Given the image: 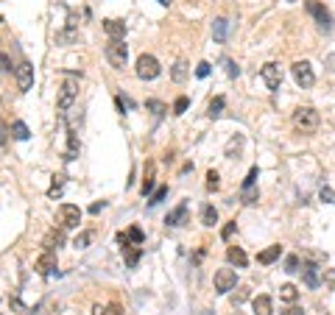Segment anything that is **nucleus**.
<instances>
[{"mask_svg":"<svg viewBox=\"0 0 335 315\" xmlns=\"http://www.w3.org/2000/svg\"><path fill=\"white\" fill-rule=\"evenodd\" d=\"M318 123H321V117H318V112L313 106H299L293 112V128L302 134H313L318 128Z\"/></svg>","mask_w":335,"mask_h":315,"instance_id":"1","label":"nucleus"},{"mask_svg":"<svg viewBox=\"0 0 335 315\" xmlns=\"http://www.w3.org/2000/svg\"><path fill=\"white\" fill-rule=\"evenodd\" d=\"M76 95H78V75H76V73H65V84H62L59 98H56V106H59V112L70 109L73 101H76Z\"/></svg>","mask_w":335,"mask_h":315,"instance_id":"2","label":"nucleus"},{"mask_svg":"<svg viewBox=\"0 0 335 315\" xmlns=\"http://www.w3.org/2000/svg\"><path fill=\"white\" fill-rule=\"evenodd\" d=\"M106 61L115 67V70H123V67H126V61H129V48L123 45V39H109Z\"/></svg>","mask_w":335,"mask_h":315,"instance_id":"3","label":"nucleus"},{"mask_svg":"<svg viewBox=\"0 0 335 315\" xmlns=\"http://www.w3.org/2000/svg\"><path fill=\"white\" fill-rule=\"evenodd\" d=\"M159 61L154 59L151 53H143L137 59V78H143V81H154L156 75H159Z\"/></svg>","mask_w":335,"mask_h":315,"instance_id":"4","label":"nucleus"},{"mask_svg":"<svg viewBox=\"0 0 335 315\" xmlns=\"http://www.w3.org/2000/svg\"><path fill=\"white\" fill-rule=\"evenodd\" d=\"M291 73H293V78H296V84H299L302 90H307V87L316 84V73H313L310 61H293Z\"/></svg>","mask_w":335,"mask_h":315,"instance_id":"5","label":"nucleus"},{"mask_svg":"<svg viewBox=\"0 0 335 315\" xmlns=\"http://www.w3.org/2000/svg\"><path fill=\"white\" fill-rule=\"evenodd\" d=\"M307 12H310V17L318 23L321 31H332V14H329L318 0H307Z\"/></svg>","mask_w":335,"mask_h":315,"instance_id":"6","label":"nucleus"},{"mask_svg":"<svg viewBox=\"0 0 335 315\" xmlns=\"http://www.w3.org/2000/svg\"><path fill=\"white\" fill-rule=\"evenodd\" d=\"M238 287V273H235V268H221V271L215 273V290L221 293H229Z\"/></svg>","mask_w":335,"mask_h":315,"instance_id":"7","label":"nucleus"},{"mask_svg":"<svg viewBox=\"0 0 335 315\" xmlns=\"http://www.w3.org/2000/svg\"><path fill=\"white\" fill-rule=\"evenodd\" d=\"M260 78L265 81V87H268L271 92H276L280 84H282V67L274 64V61H268V64H263V70H260Z\"/></svg>","mask_w":335,"mask_h":315,"instance_id":"8","label":"nucleus"},{"mask_svg":"<svg viewBox=\"0 0 335 315\" xmlns=\"http://www.w3.org/2000/svg\"><path fill=\"white\" fill-rule=\"evenodd\" d=\"M14 78H17L20 92H28L31 87H34V67H31V61H20V64L14 67Z\"/></svg>","mask_w":335,"mask_h":315,"instance_id":"9","label":"nucleus"},{"mask_svg":"<svg viewBox=\"0 0 335 315\" xmlns=\"http://www.w3.org/2000/svg\"><path fill=\"white\" fill-rule=\"evenodd\" d=\"M59 220L65 229H76L78 223H81V209H78L76 204H62L59 206Z\"/></svg>","mask_w":335,"mask_h":315,"instance_id":"10","label":"nucleus"},{"mask_svg":"<svg viewBox=\"0 0 335 315\" xmlns=\"http://www.w3.org/2000/svg\"><path fill=\"white\" fill-rule=\"evenodd\" d=\"M34 271L39 273V276H50V273L56 271V251H42L34 262Z\"/></svg>","mask_w":335,"mask_h":315,"instance_id":"11","label":"nucleus"},{"mask_svg":"<svg viewBox=\"0 0 335 315\" xmlns=\"http://www.w3.org/2000/svg\"><path fill=\"white\" fill-rule=\"evenodd\" d=\"M65 240L67 237H65V226H62V229H50L42 240V246H45V251H59L65 246Z\"/></svg>","mask_w":335,"mask_h":315,"instance_id":"12","label":"nucleus"},{"mask_svg":"<svg viewBox=\"0 0 335 315\" xmlns=\"http://www.w3.org/2000/svg\"><path fill=\"white\" fill-rule=\"evenodd\" d=\"M165 223H167V226H185V223H187V204H185V201H182L176 209H171V212H167Z\"/></svg>","mask_w":335,"mask_h":315,"instance_id":"13","label":"nucleus"},{"mask_svg":"<svg viewBox=\"0 0 335 315\" xmlns=\"http://www.w3.org/2000/svg\"><path fill=\"white\" fill-rule=\"evenodd\" d=\"M103 31L109 34V39H123L126 37V23L123 20H103Z\"/></svg>","mask_w":335,"mask_h":315,"instance_id":"14","label":"nucleus"},{"mask_svg":"<svg viewBox=\"0 0 335 315\" xmlns=\"http://www.w3.org/2000/svg\"><path fill=\"white\" fill-rule=\"evenodd\" d=\"M302 279H305L307 287H318L321 285V279H318V265H313V262L302 265Z\"/></svg>","mask_w":335,"mask_h":315,"instance_id":"15","label":"nucleus"},{"mask_svg":"<svg viewBox=\"0 0 335 315\" xmlns=\"http://www.w3.org/2000/svg\"><path fill=\"white\" fill-rule=\"evenodd\" d=\"M282 257V246H268L265 251H260L257 254V262L260 265H271V262H276Z\"/></svg>","mask_w":335,"mask_h":315,"instance_id":"16","label":"nucleus"},{"mask_svg":"<svg viewBox=\"0 0 335 315\" xmlns=\"http://www.w3.org/2000/svg\"><path fill=\"white\" fill-rule=\"evenodd\" d=\"M227 260L232 262V265H238V268H246V265H249V257H246V251L238 249V246H229V249H227Z\"/></svg>","mask_w":335,"mask_h":315,"instance_id":"17","label":"nucleus"},{"mask_svg":"<svg viewBox=\"0 0 335 315\" xmlns=\"http://www.w3.org/2000/svg\"><path fill=\"white\" fill-rule=\"evenodd\" d=\"M227 37H229V20L218 17L215 23H212V39H215V42H227Z\"/></svg>","mask_w":335,"mask_h":315,"instance_id":"18","label":"nucleus"},{"mask_svg":"<svg viewBox=\"0 0 335 315\" xmlns=\"http://www.w3.org/2000/svg\"><path fill=\"white\" fill-rule=\"evenodd\" d=\"M251 307H254V312H257V315H271V312H274V301H271L268 296H257L254 301H251Z\"/></svg>","mask_w":335,"mask_h":315,"instance_id":"19","label":"nucleus"},{"mask_svg":"<svg viewBox=\"0 0 335 315\" xmlns=\"http://www.w3.org/2000/svg\"><path fill=\"white\" fill-rule=\"evenodd\" d=\"M123 254H126V265H129V268H137L140 257H143V249H134L132 243H129V246H123Z\"/></svg>","mask_w":335,"mask_h":315,"instance_id":"20","label":"nucleus"},{"mask_svg":"<svg viewBox=\"0 0 335 315\" xmlns=\"http://www.w3.org/2000/svg\"><path fill=\"white\" fill-rule=\"evenodd\" d=\"M154 162H145V176H143V195H151L154 190Z\"/></svg>","mask_w":335,"mask_h":315,"instance_id":"21","label":"nucleus"},{"mask_svg":"<svg viewBox=\"0 0 335 315\" xmlns=\"http://www.w3.org/2000/svg\"><path fill=\"white\" fill-rule=\"evenodd\" d=\"M224 106H227V98H224V95H215L212 101H209V106H207V115H209V117H218V115L224 112Z\"/></svg>","mask_w":335,"mask_h":315,"instance_id":"22","label":"nucleus"},{"mask_svg":"<svg viewBox=\"0 0 335 315\" xmlns=\"http://www.w3.org/2000/svg\"><path fill=\"white\" fill-rule=\"evenodd\" d=\"M12 137H14V139H20V142H25V139L31 137L28 126H25L23 120H14V123H12Z\"/></svg>","mask_w":335,"mask_h":315,"instance_id":"23","label":"nucleus"},{"mask_svg":"<svg viewBox=\"0 0 335 315\" xmlns=\"http://www.w3.org/2000/svg\"><path fill=\"white\" fill-rule=\"evenodd\" d=\"M78 156V137L73 131H67V151H65V159L70 162V159Z\"/></svg>","mask_w":335,"mask_h":315,"instance_id":"24","label":"nucleus"},{"mask_svg":"<svg viewBox=\"0 0 335 315\" xmlns=\"http://www.w3.org/2000/svg\"><path fill=\"white\" fill-rule=\"evenodd\" d=\"M215 220H218V212H215V206L204 204V206H201V223H204V226H215Z\"/></svg>","mask_w":335,"mask_h":315,"instance_id":"25","label":"nucleus"},{"mask_svg":"<svg viewBox=\"0 0 335 315\" xmlns=\"http://www.w3.org/2000/svg\"><path fill=\"white\" fill-rule=\"evenodd\" d=\"M171 78H174V81H185V78H187V61H185V59H179V61L174 64V70H171Z\"/></svg>","mask_w":335,"mask_h":315,"instance_id":"26","label":"nucleus"},{"mask_svg":"<svg viewBox=\"0 0 335 315\" xmlns=\"http://www.w3.org/2000/svg\"><path fill=\"white\" fill-rule=\"evenodd\" d=\"M296 296H299V290H296L293 285H282L280 287V298H282V301L293 304V301H296Z\"/></svg>","mask_w":335,"mask_h":315,"instance_id":"27","label":"nucleus"},{"mask_svg":"<svg viewBox=\"0 0 335 315\" xmlns=\"http://www.w3.org/2000/svg\"><path fill=\"white\" fill-rule=\"evenodd\" d=\"M65 190V176H53V184L48 187V198H59Z\"/></svg>","mask_w":335,"mask_h":315,"instance_id":"28","label":"nucleus"},{"mask_svg":"<svg viewBox=\"0 0 335 315\" xmlns=\"http://www.w3.org/2000/svg\"><path fill=\"white\" fill-rule=\"evenodd\" d=\"M145 109H148V112H154V117L159 120V117L167 112V106H165L162 101H145Z\"/></svg>","mask_w":335,"mask_h":315,"instance_id":"29","label":"nucleus"},{"mask_svg":"<svg viewBox=\"0 0 335 315\" xmlns=\"http://www.w3.org/2000/svg\"><path fill=\"white\" fill-rule=\"evenodd\" d=\"M92 231H81V234L76 237V240H73V246H76V249H87V246H90V240H92Z\"/></svg>","mask_w":335,"mask_h":315,"instance_id":"30","label":"nucleus"},{"mask_svg":"<svg viewBox=\"0 0 335 315\" xmlns=\"http://www.w3.org/2000/svg\"><path fill=\"white\" fill-rule=\"evenodd\" d=\"M165 195H167V184H162V187H156V190H154V195H151L148 204H151V206L162 204V201H165Z\"/></svg>","mask_w":335,"mask_h":315,"instance_id":"31","label":"nucleus"},{"mask_svg":"<svg viewBox=\"0 0 335 315\" xmlns=\"http://www.w3.org/2000/svg\"><path fill=\"white\" fill-rule=\"evenodd\" d=\"M126 234H129V240H132L134 246H140V243L145 240V234H143V229H140V226H132V229L126 231Z\"/></svg>","mask_w":335,"mask_h":315,"instance_id":"32","label":"nucleus"},{"mask_svg":"<svg viewBox=\"0 0 335 315\" xmlns=\"http://www.w3.org/2000/svg\"><path fill=\"white\" fill-rule=\"evenodd\" d=\"M246 298H249V287H238V290L232 293V304L238 307V304H243Z\"/></svg>","mask_w":335,"mask_h":315,"instance_id":"33","label":"nucleus"},{"mask_svg":"<svg viewBox=\"0 0 335 315\" xmlns=\"http://www.w3.org/2000/svg\"><path fill=\"white\" fill-rule=\"evenodd\" d=\"M187 106H190V101H187L185 95H182V98H176V103H174V115H185V112H187Z\"/></svg>","mask_w":335,"mask_h":315,"instance_id":"34","label":"nucleus"},{"mask_svg":"<svg viewBox=\"0 0 335 315\" xmlns=\"http://www.w3.org/2000/svg\"><path fill=\"white\" fill-rule=\"evenodd\" d=\"M257 176H260V170H257V168H251V170H249V176L243 179V190H251V187H254Z\"/></svg>","mask_w":335,"mask_h":315,"instance_id":"35","label":"nucleus"},{"mask_svg":"<svg viewBox=\"0 0 335 315\" xmlns=\"http://www.w3.org/2000/svg\"><path fill=\"white\" fill-rule=\"evenodd\" d=\"M285 271L288 273H296V271H299V257H296V254H291L285 260Z\"/></svg>","mask_w":335,"mask_h":315,"instance_id":"36","label":"nucleus"},{"mask_svg":"<svg viewBox=\"0 0 335 315\" xmlns=\"http://www.w3.org/2000/svg\"><path fill=\"white\" fill-rule=\"evenodd\" d=\"M218 184H221V182H218V173H215V170H209V173H207V190L212 193V190H218Z\"/></svg>","mask_w":335,"mask_h":315,"instance_id":"37","label":"nucleus"},{"mask_svg":"<svg viewBox=\"0 0 335 315\" xmlns=\"http://www.w3.org/2000/svg\"><path fill=\"white\" fill-rule=\"evenodd\" d=\"M318 198H321V201H327V204H335V190H329V187H321V193H318Z\"/></svg>","mask_w":335,"mask_h":315,"instance_id":"38","label":"nucleus"},{"mask_svg":"<svg viewBox=\"0 0 335 315\" xmlns=\"http://www.w3.org/2000/svg\"><path fill=\"white\" fill-rule=\"evenodd\" d=\"M224 64H227V75H229V78H238V73H240V67L238 64H235V61H224Z\"/></svg>","mask_w":335,"mask_h":315,"instance_id":"39","label":"nucleus"},{"mask_svg":"<svg viewBox=\"0 0 335 315\" xmlns=\"http://www.w3.org/2000/svg\"><path fill=\"white\" fill-rule=\"evenodd\" d=\"M324 285H327V287H335V268L324 271Z\"/></svg>","mask_w":335,"mask_h":315,"instance_id":"40","label":"nucleus"},{"mask_svg":"<svg viewBox=\"0 0 335 315\" xmlns=\"http://www.w3.org/2000/svg\"><path fill=\"white\" fill-rule=\"evenodd\" d=\"M196 75H198V78H207V75H209V64H207V61H201V64L196 67Z\"/></svg>","mask_w":335,"mask_h":315,"instance_id":"41","label":"nucleus"},{"mask_svg":"<svg viewBox=\"0 0 335 315\" xmlns=\"http://www.w3.org/2000/svg\"><path fill=\"white\" fill-rule=\"evenodd\" d=\"M0 70H3V73H9V70H12V59H9L6 53H0Z\"/></svg>","mask_w":335,"mask_h":315,"instance_id":"42","label":"nucleus"},{"mask_svg":"<svg viewBox=\"0 0 335 315\" xmlns=\"http://www.w3.org/2000/svg\"><path fill=\"white\" fill-rule=\"evenodd\" d=\"M232 234H235V220H232V223H227V226H224V231H221V237H224V240H229Z\"/></svg>","mask_w":335,"mask_h":315,"instance_id":"43","label":"nucleus"},{"mask_svg":"<svg viewBox=\"0 0 335 315\" xmlns=\"http://www.w3.org/2000/svg\"><path fill=\"white\" fill-rule=\"evenodd\" d=\"M238 151H240V139H232V142L227 145V153L232 156V153H238Z\"/></svg>","mask_w":335,"mask_h":315,"instance_id":"44","label":"nucleus"},{"mask_svg":"<svg viewBox=\"0 0 335 315\" xmlns=\"http://www.w3.org/2000/svg\"><path fill=\"white\" fill-rule=\"evenodd\" d=\"M285 315H305V309H302V307H293V304H291V307L285 309Z\"/></svg>","mask_w":335,"mask_h":315,"instance_id":"45","label":"nucleus"},{"mask_svg":"<svg viewBox=\"0 0 335 315\" xmlns=\"http://www.w3.org/2000/svg\"><path fill=\"white\" fill-rule=\"evenodd\" d=\"M106 315H120V304H109V307H106Z\"/></svg>","mask_w":335,"mask_h":315,"instance_id":"46","label":"nucleus"},{"mask_svg":"<svg viewBox=\"0 0 335 315\" xmlns=\"http://www.w3.org/2000/svg\"><path fill=\"white\" fill-rule=\"evenodd\" d=\"M101 209H103V201H95V204L90 206V212H92V215H98V212H101Z\"/></svg>","mask_w":335,"mask_h":315,"instance_id":"47","label":"nucleus"},{"mask_svg":"<svg viewBox=\"0 0 335 315\" xmlns=\"http://www.w3.org/2000/svg\"><path fill=\"white\" fill-rule=\"evenodd\" d=\"M6 126H3V123H0V145H6Z\"/></svg>","mask_w":335,"mask_h":315,"instance_id":"48","label":"nucleus"},{"mask_svg":"<svg viewBox=\"0 0 335 315\" xmlns=\"http://www.w3.org/2000/svg\"><path fill=\"white\" fill-rule=\"evenodd\" d=\"M92 315H106V307H101V304H95V307H92Z\"/></svg>","mask_w":335,"mask_h":315,"instance_id":"49","label":"nucleus"},{"mask_svg":"<svg viewBox=\"0 0 335 315\" xmlns=\"http://www.w3.org/2000/svg\"><path fill=\"white\" fill-rule=\"evenodd\" d=\"M327 64H329V70L335 73V56H329V59H327Z\"/></svg>","mask_w":335,"mask_h":315,"instance_id":"50","label":"nucleus"},{"mask_svg":"<svg viewBox=\"0 0 335 315\" xmlns=\"http://www.w3.org/2000/svg\"><path fill=\"white\" fill-rule=\"evenodd\" d=\"M159 3H162V6H171V0H159Z\"/></svg>","mask_w":335,"mask_h":315,"instance_id":"51","label":"nucleus"},{"mask_svg":"<svg viewBox=\"0 0 335 315\" xmlns=\"http://www.w3.org/2000/svg\"><path fill=\"white\" fill-rule=\"evenodd\" d=\"M235 315H240V312H235Z\"/></svg>","mask_w":335,"mask_h":315,"instance_id":"52","label":"nucleus"}]
</instances>
